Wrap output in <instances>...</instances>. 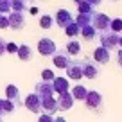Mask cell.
<instances>
[{
  "label": "cell",
  "instance_id": "6",
  "mask_svg": "<svg viewBox=\"0 0 122 122\" xmlns=\"http://www.w3.org/2000/svg\"><path fill=\"white\" fill-rule=\"evenodd\" d=\"M38 52L41 54V56H54V52H56V43H54V40L41 38L38 41Z\"/></svg>",
  "mask_w": 122,
  "mask_h": 122
},
{
  "label": "cell",
  "instance_id": "13",
  "mask_svg": "<svg viewBox=\"0 0 122 122\" xmlns=\"http://www.w3.org/2000/svg\"><path fill=\"white\" fill-rule=\"evenodd\" d=\"M72 22H74V18H72V15H70L66 9H59V11L56 13V23H57L59 27H63V29H65V27H68Z\"/></svg>",
  "mask_w": 122,
  "mask_h": 122
},
{
  "label": "cell",
  "instance_id": "35",
  "mask_svg": "<svg viewBox=\"0 0 122 122\" xmlns=\"http://www.w3.org/2000/svg\"><path fill=\"white\" fill-rule=\"evenodd\" d=\"M118 47L122 49V36H118Z\"/></svg>",
  "mask_w": 122,
  "mask_h": 122
},
{
  "label": "cell",
  "instance_id": "20",
  "mask_svg": "<svg viewBox=\"0 0 122 122\" xmlns=\"http://www.w3.org/2000/svg\"><path fill=\"white\" fill-rule=\"evenodd\" d=\"M66 52H68V56H77V54L81 52V43L77 41V40H72V41L66 43Z\"/></svg>",
  "mask_w": 122,
  "mask_h": 122
},
{
  "label": "cell",
  "instance_id": "27",
  "mask_svg": "<svg viewBox=\"0 0 122 122\" xmlns=\"http://www.w3.org/2000/svg\"><path fill=\"white\" fill-rule=\"evenodd\" d=\"M5 52H9V54H16V52H18V45H16V43H13V41L5 43Z\"/></svg>",
  "mask_w": 122,
  "mask_h": 122
},
{
  "label": "cell",
  "instance_id": "15",
  "mask_svg": "<svg viewBox=\"0 0 122 122\" xmlns=\"http://www.w3.org/2000/svg\"><path fill=\"white\" fill-rule=\"evenodd\" d=\"M34 93L38 97H49V95H54V88H52V83H38L34 88Z\"/></svg>",
  "mask_w": 122,
  "mask_h": 122
},
{
  "label": "cell",
  "instance_id": "31",
  "mask_svg": "<svg viewBox=\"0 0 122 122\" xmlns=\"http://www.w3.org/2000/svg\"><path fill=\"white\" fill-rule=\"evenodd\" d=\"M117 63H118V66H122V49L117 52Z\"/></svg>",
  "mask_w": 122,
  "mask_h": 122
},
{
  "label": "cell",
  "instance_id": "32",
  "mask_svg": "<svg viewBox=\"0 0 122 122\" xmlns=\"http://www.w3.org/2000/svg\"><path fill=\"white\" fill-rule=\"evenodd\" d=\"M88 4L93 7V5H99V4H101V0H88Z\"/></svg>",
  "mask_w": 122,
  "mask_h": 122
},
{
  "label": "cell",
  "instance_id": "9",
  "mask_svg": "<svg viewBox=\"0 0 122 122\" xmlns=\"http://www.w3.org/2000/svg\"><path fill=\"white\" fill-rule=\"evenodd\" d=\"M66 74H68V79L79 81L83 77V63L81 61H70V65L66 66Z\"/></svg>",
  "mask_w": 122,
  "mask_h": 122
},
{
  "label": "cell",
  "instance_id": "22",
  "mask_svg": "<svg viewBox=\"0 0 122 122\" xmlns=\"http://www.w3.org/2000/svg\"><path fill=\"white\" fill-rule=\"evenodd\" d=\"M52 25H54V18L50 15H43L41 18H40V27H41V29H50Z\"/></svg>",
  "mask_w": 122,
  "mask_h": 122
},
{
  "label": "cell",
  "instance_id": "12",
  "mask_svg": "<svg viewBox=\"0 0 122 122\" xmlns=\"http://www.w3.org/2000/svg\"><path fill=\"white\" fill-rule=\"evenodd\" d=\"M74 97H72V93H63V95H57V108H59V111H66V110H70V108L74 106Z\"/></svg>",
  "mask_w": 122,
  "mask_h": 122
},
{
  "label": "cell",
  "instance_id": "10",
  "mask_svg": "<svg viewBox=\"0 0 122 122\" xmlns=\"http://www.w3.org/2000/svg\"><path fill=\"white\" fill-rule=\"evenodd\" d=\"M52 88H54V93L57 95H63V93H68L70 92V84L66 77H56L52 81Z\"/></svg>",
  "mask_w": 122,
  "mask_h": 122
},
{
  "label": "cell",
  "instance_id": "25",
  "mask_svg": "<svg viewBox=\"0 0 122 122\" xmlns=\"http://www.w3.org/2000/svg\"><path fill=\"white\" fill-rule=\"evenodd\" d=\"M16 110V106L11 102V101H7V99H4V113H13V111Z\"/></svg>",
  "mask_w": 122,
  "mask_h": 122
},
{
  "label": "cell",
  "instance_id": "19",
  "mask_svg": "<svg viewBox=\"0 0 122 122\" xmlns=\"http://www.w3.org/2000/svg\"><path fill=\"white\" fill-rule=\"evenodd\" d=\"M95 34H97V30L93 29V25H84V27H81V36H83L84 40H88V41H90V40H93L95 38Z\"/></svg>",
  "mask_w": 122,
  "mask_h": 122
},
{
  "label": "cell",
  "instance_id": "23",
  "mask_svg": "<svg viewBox=\"0 0 122 122\" xmlns=\"http://www.w3.org/2000/svg\"><path fill=\"white\" fill-rule=\"evenodd\" d=\"M54 79H56V76H54V70L45 68V70L41 72V81H43V83H52Z\"/></svg>",
  "mask_w": 122,
  "mask_h": 122
},
{
  "label": "cell",
  "instance_id": "14",
  "mask_svg": "<svg viewBox=\"0 0 122 122\" xmlns=\"http://www.w3.org/2000/svg\"><path fill=\"white\" fill-rule=\"evenodd\" d=\"M110 50H106L104 47H97L95 50H93V61H95L97 65H104V63H108L110 61Z\"/></svg>",
  "mask_w": 122,
  "mask_h": 122
},
{
  "label": "cell",
  "instance_id": "18",
  "mask_svg": "<svg viewBox=\"0 0 122 122\" xmlns=\"http://www.w3.org/2000/svg\"><path fill=\"white\" fill-rule=\"evenodd\" d=\"M16 54H18L20 61H30L32 59V49H30L29 45H20Z\"/></svg>",
  "mask_w": 122,
  "mask_h": 122
},
{
  "label": "cell",
  "instance_id": "30",
  "mask_svg": "<svg viewBox=\"0 0 122 122\" xmlns=\"http://www.w3.org/2000/svg\"><path fill=\"white\" fill-rule=\"evenodd\" d=\"M5 52V41L2 38H0V56H2V54Z\"/></svg>",
  "mask_w": 122,
  "mask_h": 122
},
{
  "label": "cell",
  "instance_id": "2",
  "mask_svg": "<svg viewBox=\"0 0 122 122\" xmlns=\"http://www.w3.org/2000/svg\"><path fill=\"white\" fill-rule=\"evenodd\" d=\"M84 104L92 111H101V108H102V95L99 92H88L86 99H84Z\"/></svg>",
  "mask_w": 122,
  "mask_h": 122
},
{
  "label": "cell",
  "instance_id": "24",
  "mask_svg": "<svg viewBox=\"0 0 122 122\" xmlns=\"http://www.w3.org/2000/svg\"><path fill=\"white\" fill-rule=\"evenodd\" d=\"M110 30L111 32H120L122 30V18H115V20H111V23H110Z\"/></svg>",
  "mask_w": 122,
  "mask_h": 122
},
{
  "label": "cell",
  "instance_id": "4",
  "mask_svg": "<svg viewBox=\"0 0 122 122\" xmlns=\"http://www.w3.org/2000/svg\"><path fill=\"white\" fill-rule=\"evenodd\" d=\"M101 47H104L106 50H111L115 47H118V36L111 30H104L101 32Z\"/></svg>",
  "mask_w": 122,
  "mask_h": 122
},
{
  "label": "cell",
  "instance_id": "7",
  "mask_svg": "<svg viewBox=\"0 0 122 122\" xmlns=\"http://www.w3.org/2000/svg\"><path fill=\"white\" fill-rule=\"evenodd\" d=\"M52 61H54V66H56V68H66L72 59H70L66 50H56L54 56H52Z\"/></svg>",
  "mask_w": 122,
  "mask_h": 122
},
{
  "label": "cell",
  "instance_id": "17",
  "mask_svg": "<svg viewBox=\"0 0 122 122\" xmlns=\"http://www.w3.org/2000/svg\"><path fill=\"white\" fill-rule=\"evenodd\" d=\"M70 93H72L74 101H84L86 95H88V90L83 86V84H76V86L70 90Z\"/></svg>",
  "mask_w": 122,
  "mask_h": 122
},
{
  "label": "cell",
  "instance_id": "29",
  "mask_svg": "<svg viewBox=\"0 0 122 122\" xmlns=\"http://www.w3.org/2000/svg\"><path fill=\"white\" fill-rule=\"evenodd\" d=\"M9 27V18L7 16H0V29H7Z\"/></svg>",
  "mask_w": 122,
  "mask_h": 122
},
{
  "label": "cell",
  "instance_id": "33",
  "mask_svg": "<svg viewBox=\"0 0 122 122\" xmlns=\"http://www.w3.org/2000/svg\"><path fill=\"white\" fill-rule=\"evenodd\" d=\"M54 122H66L65 117H54Z\"/></svg>",
  "mask_w": 122,
  "mask_h": 122
},
{
  "label": "cell",
  "instance_id": "11",
  "mask_svg": "<svg viewBox=\"0 0 122 122\" xmlns=\"http://www.w3.org/2000/svg\"><path fill=\"white\" fill-rule=\"evenodd\" d=\"M5 95H7V101H11L15 106H23V101L20 99V90L15 84H7L5 86Z\"/></svg>",
  "mask_w": 122,
  "mask_h": 122
},
{
  "label": "cell",
  "instance_id": "26",
  "mask_svg": "<svg viewBox=\"0 0 122 122\" xmlns=\"http://www.w3.org/2000/svg\"><path fill=\"white\" fill-rule=\"evenodd\" d=\"M38 122H54V115H50V113H40Z\"/></svg>",
  "mask_w": 122,
  "mask_h": 122
},
{
  "label": "cell",
  "instance_id": "37",
  "mask_svg": "<svg viewBox=\"0 0 122 122\" xmlns=\"http://www.w3.org/2000/svg\"><path fill=\"white\" fill-rule=\"evenodd\" d=\"M0 122H4V120H2V117H0Z\"/></svg>",
  "mask_w": 122,
  "mask_h": 122
},
{
  "label": "cell",
  "instance_id": "3",
  "mask_svg": "<svg viewBox=\"0 0 122 122\" xmlns=\"http://www.w3.org/2000/svg\"><path fill=\"white\" fill-rule=\"evenodd\" d=\"M110 23H111V20L102 13H93V16H92V25H93L95 30H101V32L110 30Z\"/></svg>",
  "mask_w": 122,
  "mask_h": 122
},
{
  "label": "cell",
  "instance_id": "36",
  "mask_svg": "<svg viewBox=\"0 0 122 122\" xmlns=\"http://www.w3.org/2000/svg\"><path fill=\"white\" fill-rule=\"evenodd\" d=\"M77 4H83V2H88V0H76Z\"/></svg>",
  "mask_w": 122,
  "mask_h": 122
},
{
  "label": "cell",
  "instance_id": "1",
  "mask_svg": "<svg viewBox=\"0 0 122 122\" xmlns=\"http://www.w3.org/2000/svg\"><path fill=\"white\" fill-rule=\"evenodd\" d=\"M101 74H102V70H101V66L97 65L95 61H90V59L83 61V77H86V79H97Z\"/></svg>",
  "mask_w": 122,
  "mask_h": 122
},
{
  "label": "cell",
  "instance_id": "21",
  "mask_svg": "<svg viewBox=\"0 0 122 122\" xmlns=\"http://www.w3.org/2000/svg\"><path fill=\"white\" fill-rule=\"evenodd\" d=\"M65 32H66V36H70V38H76V36L81 34V27L77 25L76 22H72L68 27H65Z\"/></svg>",
  "mask_w": 122,
  "mask_h": 122
},
{
  "label": "cell",
  "instance_id": "16",
  "mask_svg": "<svg viewBox=\"0 0 122 122\" xmlns=\"http://www.w3.org/2000/svg\"><path fill=\"white\" fill-rule=\"evenodd\" d=\"M7 18H9V27L15 29V30H20L23 25H25V18H23L22 13H11Z\"/></svg>",
  "mask_w": 122,
  "mask_h": 122
},
{
  "label": "cell",
  "instance_id": "34",
  "mask_svg": "<svg viewBox=\"0 0 122 122\" xmlns=\"http://www.w3.org/2000/svg\"><path fill=\"white\" fill-rule=\"evenodd\" d=\"M2 113H4V99H0V117H2Z\"/></svg>",
  "mask_w": 122,
  "mask_h": 122
},
{
  "label": "cell",
  "instance_id": "28",
  "mask_svg": "<svg viewBox=\"0 0 122 122\" xmlns=\"http://www.w3.org/2000/svg\"><path fill=\"white\" fill-rule=\"evenodd\" d=\"M11 9V0H2L0 2V13H7Z\"/></svg>",
  "mask_w": 122,
  "mask_h": 122
},
{
  "label": "cell",
  "instance_id": "8",
  "mask_svg": "<svg viewBox=\"0 0 122 122\" xmlns=\"http://www.w3.org/2000/svg\"><path fill=\"white\" fill-rule=\"evenodd\" d=\"M41 101V111L43 113H57L59 108H57V99H54V95H49V97H40Z\"/></svg>",
  "mask_w": 122,
  "mask_h": 122
},
{
  "label": "cell",
  "instance_id": "5",
  "mask_svg": "<svg viewBox=\"0 0 122 122\" xmlns=\"http://www.w3.org/2000/svg\"><path fill=\"white\" fill-rule=\"evenodd\" d=\"M23 106L29 111H32V113H38V115L41 113V101H40V97L36 93H29L25 97V101H23Z\"/></svg>",
  "mask_w": 122,
  "mask_h": 122
}]
</instances>
